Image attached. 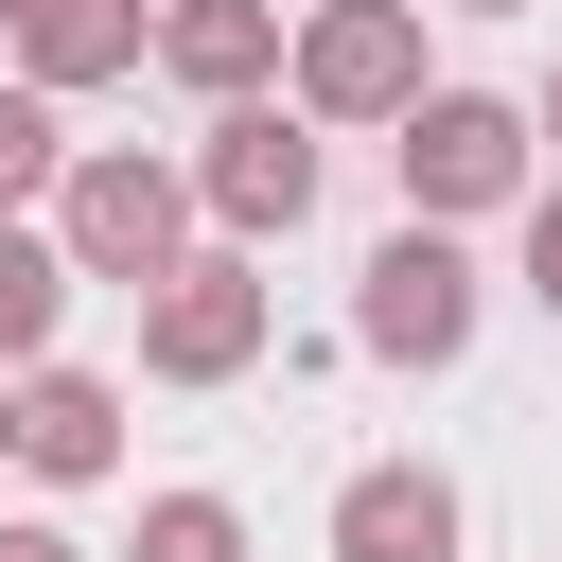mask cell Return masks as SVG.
I'll return each instance as SVG.
<instances>
[{
  "label": "cell",
  "instance_id": "7",
  "mask_svg": "<svg viewBox=\"0 0 562 562\" xmlns=\"http://www.w3.org/2000/svg\"><path fill=\"white\" fill-rule=\"evenodd\" d=\"M176 88H211V105H263V70H281V0H158V35H140Z\"/></svg>",
  "mask_w": 562,
  "mask_h": 562
},
{
  "label": "cell",
  "instance_id": "14",
  "mask_svg": "<svg viewBox=\"0 0 562 562\" xmlns=\"http://www.w3.org/2000/svg\"><path fill=\"white\" fill-rule=\"evenodd\" d=\"M527 299L562 316V193H527Z\"/></svg>",
  "mask_w": 562,
  "mask_h": 562
},
{
  "label": "cell",
  "instance_id": "1",
  "mask_svg": "<svg viewBox=\"0 0 562 562\" xmlns=\"http://www.w3.org/2000/svg\"><path fill=\"white\" fill-rule=\"evenodd\" d=\"M53 246H70V281H158V263L193 246V176L140 158V140H88V158L53 176Z\"/></svg>",
  "mask_w": 562,
  "mask_h": 562
},
{
  "label": "cell",
  "instance_id": "2",
  "mask_svg": "<svg viewBox=\"0 0 562 562\" xmlns=\"http://www.w3.org/2000/svg\"><path fill=\"white\" fill-rule=\"evenodd\" d=\"M281 70H299V123H404L422 105V0H299Z\"/></svg>",
  "mask_w": 562,
  "mask_h": 562
},
{
  "label": "cell",
  "instance_id": "8",
  "mask_svg": "<svg viewBox=\"0 0 562 562\" xmlns=\"http://www.w3.org/2000/svg\"><path fill=\"white\" fill-rule=\"evenodd\" d=\"M334 562H457V474L369 457V474L334 492Z\"/></svg>",
  "mask_w": 562,
  "mask_h": 562
},
{
  "label": "cell",
  "instance_id": "11",
  "mask_svg": "<svg viewBox=\"0 0 562 562\" xmlns=\"http://www.w3.org/2000/svg\"><path fill=\"white\" fill-rule=\"evenodd\" d=\"M53 316H70V246L0 211V369H53Z\"/></svg>",
  "mask_w": 562,
  "mask_h": 562
},
{
  "label": "cell",
  "instance_id": "12",
  "mask_svg": "<svg viewBox=\"0 0 562 562\" xmlns=\"http://www.w3.org/2000/svg\"><path fill=\"white\" fill-rule=\"evenodd\" d=\"M140 562H246V509L228 492H158L140 509Z\"/></svg>",
  "mask_w": 562,
  "mask_h": 562
},
{
  "label": "cell",
  "instance_id": "15",
  "mask_svg": "<svg viewBox=\"0 0 562 562\" xmlns=\"http://www.w3.org/2000/svg\"><path fill=\"white\" fill-rule=\"evenodd\" d=\"M0 562H88V544L70 527H0Z\"/></svg>",
  "mask_w": 562,
  "mask_h": 562
},
{
  "label": "cell",
  "instance_id": "10",
  "mask_svg": "<svg viewBox=\"0 0 562 562\" xmlns=\"http://www.w3.org/2000/svg\"><path fill=\"white\" fill-rule=\"evenodd\" d=\"M140 0H35L18 18V88H105V70H140Z\"/></svg>",
  "mask_w": 562,
  "mask_h": 562
},
{
  "label": "cell",
  "instance_id": "17",
  "mask_svg": "<svg viewBox=\"0 0 562 562\" xmlns=\"http://www.w3.org/2000/svg\"><path fill=\"white\" fill-rule=\"evenodd\" d=\"M439 18H527V0H439Z\"/></svg>",
  "mask_w": 562,
  "mask_h": 562
},
{
  "label": "cell",
  "instance_id": "5",
  "mask_svg": "<svg viewBox=\"0 0 562 562\" xmlns=\"http://www.w3.org/2000/svg\"><path fill=\"white\" fill-rule=\"evenodd\" d=\"M509 193H527V105H492V88H422V105H404V211L457 228V211H509Z\"/></svg>",
  "mask_w": 562,
  "mask_h": 562
},
{
  "label": "cell",
  "instance_id": "9",
  "mask_svg": "<svg viewBox=\"0 0 562 562\" xmlns=\"http://www.w3.org/2000/svg\"><path fill=\"white\" fill-rule=\"evenodd\" d=\"M18 474H53V492L123 474V386H88V369H18Z\"/></svg>",
  "mask_w": 562,
  "mask_h": 562
},
{
  "label": "cell",
  "instance_id": "18",
  "mask_svg": "<svg viewBox=\"0 0 562 562\" xmlns=\"http://www.w3.org/2000/svg\"><path fill=\"white\" fill-rule=\"evenodd\" d=\"M0 457H18V386H0Z\"/></svg>",
  "mask_w": 562,
  "mask_h": 562
},
{
  "label": "cell",
  "instance_id": "3",
  "mask_svg": "<svg viewBox=\"0 0 562 562\" xmlns=\"http://www.w3.org/2000/svg\"><path fill=\"white\" fill-rule=\"evenodd\" d=\"M140 369H158V386L263 369V263H246V246H176V263L140 281Z\"/></svg>",
  "mask_w": 562,
  "mask_h": 562
},
{
  "label": "cell",
  "instance_id": "4",
  "mask_svg": "<svg viewBox=\"0 0 562 562\" xmlns=\"http://www.w3.org/2000/svg\"><path fill=\"white\" fill-rule=\"evenodd\" d=\"M351 351H386V369H457L474 351V263H457V228H386L369 246V281H351Z\"/></svg>",
  "mask_w": 562,
  "mask_h": 562
},
{
  "label": "cell",
  "instance_id": "6",
  "mask_svg": "<svg viewBox=\"0 0 562 562\" xmlns=\"http://www.w3.org/2000/svg\"><path fill=\"white\" fill-rule=\"evenodd\" d=\"M193 211H211L228 246H281V228L316 211V123H281V105H228V123H211V158H193Z\"/></svg>",
  "mask_w": 562,
  "mask_h": 562
},
{
  "label": "cell",
  "instance_id": "13",
  "mask_svg": "<svg viewBox=\"0 0 562 562\" xmlns=\"http://www.w3.org/2000/svg\"><path fill=\"white\" fill-rule=\"evenodd\" d=\"M70 176V140H53V88H0V211H35Z\"/></svg>",
  "mask_w": 562,
  "mask_h": 562
},
{
  "label": "cell",
  "instance_id": "19",
  "mask_svg": "<svg viewBox=\"0 0 562 562\" xmlns=\"http://www.w3.org/2000/svg\"><path fill=\"white\" fill-rule=\"evenodd\" d=\"M18 18H35V0H0V35H18Z\"/></svg>",
  "mask_w": 562,
  "mask_h": 562
},
{
  "label": "cell",
  "instance_id": "16",
  "mask_svg": "<svg viewBox=\"0 0 562 562\" xmlns=\"http://www.w3.org/2000/svg\"><path fill=\"white\" fill-rule=\"evenodd\" d=\"M527 140H562V70H544V105H527Z\"/></svg>",
  "mask_w": 562,
  "mask_h": 562
}]
</instances>
